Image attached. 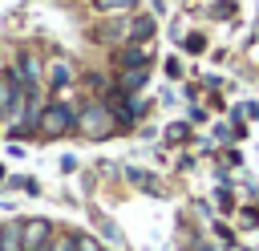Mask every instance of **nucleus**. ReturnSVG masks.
<instances>
[{"label":"nucleus","instance_id":"15","mask_svg":"<svg viewBox=\"0 0 259 251\" xmlns=\"http://www.w3.org/2000/svg\"><path fill=\"white\" fill-rule=\"evenodd\" d=\"M0 178H4V170H0Z\"/></svg>","mask_w":259,"mask_h":251},{"label":"nucleus","instance_id":"6","mask_svg":"<svg viewBox=\"0 0 259 251\" xmlns=\"http://www.w3.org/2000/svg\"><path fill=\"white\" fill-rule=\"evenodd\" d=\"M150 61V53L146 49H125V57H121V65H134V69H142Z\"/></svg>","mask_w":259,"mask_h":251},{"label":"nucleus","instance_id":"14","mask_svg":"<svg viewBox=\"0 0 259 251\" xmlns=\"http://www.w3.org/2000/svg\"><path fill=\"white\" fill-rule=\"evenodd\" d=\"M0 117H4V105H0Z\"/></svg>","mask_w":259,"mask_h":251},{"label":"nucleus","instance_id":"1","mask_svg":"<svg viewBox=\"0 0 259 251\" xmlns=\"http://www.w3.org/2000/svg\"><path fill=\"white\" fill-rule=\"evenodd\" d=\"M77 126H81L89 138H109V134H113V117H109V109L97 105V101H89V105L77 113Z\"/></svg>","mask_w":259,"mask_h":251},{"label":"nucleus","instance_id":"8","mask_svg":"<svg viewBox=\"0 0 259 251\" xmlns=\"http://www.w3.org/2000/svg\"><path fill=\"white\" fill-rule=\"evenodd\" d=\"M93 4H97L101 12H117V8H130L134 0H93Z\"/></svg>","mask_w":259,"mask_h":251},{"label":"nucleus","instance_id":"2","mask_svg":"<svg viewBox=\"0 0 259 251\" xmlns=\"http://www.w3.org/2000/svg\"><path fill=\"white\" fill-rule=\"evenodd\" d=\"M73 121H77V117H73V109H69L65 101H49V105H45V113H40V134L57 138V134H65Z\"/></svg>","mask_w":259,"mask_h":251},{"label":"nucleus","instance_id":"13","mask_svg":"<svg viewBox=\"0 0 259 251\" xmlns=\"http://www.w3.org/2000/svg\"><path fill=\"white\" fill-rule=\"evenodd\" d=\"M36 251H53V243H45V247H36Z\"/></svg>","mask_w":259,"mask_h":251},{"label":"nucleus","instance_id":"11","mask_svg":"<svg viewBox=\"0 0 259 251\" xmlns=\"http://www.w3.org/2000/svg\"><path fill=\"white\" fill-rule=\"evenodd\" d=\"M186 49H190V53H202V49H206V40L194 32V36H186Z\"/></svg>","mask_w":259,"mask_h":251},{"label":"nucleus","instance_id":"5","mask_svg":"<svg viewBox=\"0 0 259 251\" xmlns=\"http://www.w3.org/2000/svg\"><path fill=\"white\" fill-rule=\"evenodd\" d=\"M142 85H146V69H134V73L125 69V77H121V89L130 93V89H142Z\"/></svg>","mask_w":259,"mask_h":251},{"label":"nucleus","instance_id":"4","mask_svg":"<svg viewBox=\"0 0 259 251\" xmlns=\"http://www.w3.org/2000/svg\"><path fill=\"white\" fill-rule=\"evenodd\" d=\"M0 251H24V227L20 223H4L0 227Z\"/></svg>","mask_w":259,"mask_h":251},{"label":"nucleus","instance_id":"7","mask_svg":"<svg viewBox=\"0 0 259 251\" xmlns=\"http://www.w3.org/2000/svg\"><path fill=\"white\" fill-rule=\"evenodd\" d=\"M49 81H53V85H65V81H69V65H65V61H57V65H53V73H49Z\"/></svg>","mask_w":259,"mask_h":251},{"label":"nucleus","instance_id":"3","mask_svg":"<svg viewBox=\"0 0 259 251\" xmlns=\"http://www.w3.org/2000/svg\"><path fill=\"white\" fill-rule=\"evenodd\" d=\"M45 243H49V223H45V219L24 223V251H36V247H45Z\"/></svg>","mask_w":259,"mask_h":251},{"label":"nucleus","instance_id":"10","mask_svg":"<svg viewBox=\"0 0 259 251\" xmlns=\"http://www.w3.org/2000/svg\"><path fill=\"white\" fill-rule=\"evenodd\" d=\"M53 251H77V235H65V239H57V243H53Z\"/></svg>","mask_w":259,"mask_h":251},{"label":"nucleus","instance_id":"12","mask_svg":"<svg viewBox=\"0 0 259 251\" xmlns=\"http://www.w3.org/2000/svg\"><path fill=\"white\" fill-rule=\"evenodd\" d=\"M77 251H101V247H97L93 239H77Z\"/></svg>","mask_w":259,"mask_h":251},{"label":"nucleus","instance_id":"9","mask_svg":"<svg viewBox=\"0 0 259 251\" xmlns=\"http://www.w3.org/2000/svg\"><path fill=\"white\" fill-rule=\"evenodd\" d=\"M134 32H138V36H150V32H154V20H150V16H138V20H134Z\"/></svg>","mask_w":259,"mask_h":251}]
</instances>
